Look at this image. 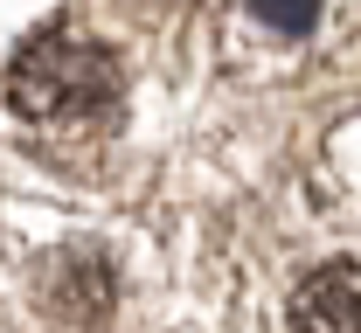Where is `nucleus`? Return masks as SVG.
I'll return each mask as SVG.
<instances>
[{"label": "nucleus", "mask_w": 361, "mask_h": 333, "mask_svg": "<svg viewBox=\"0 0 361 333\" xmlns=\"http://www.w3.org/2000/svg\"><path fill=\"white\" fill-rule=\"evenodd\" d=\"M292 333H361V264L334 257L292 291Z\"/></svg>", "instance_id": "f03ea898"}, {"label": "nucleus", "mask_w": 361, "mask_h": 333, "mask_svg": "<svg viewBox=\"0 0 361 333\" xmlns=\"http://www.w3.org/2000/svg\"><path fill=\"white\" fill-rule=\"evenodd\" d=\"M250 7L264 14L271 28H285V35H306V28L319 21V7H313V0H250Z\"/></svg>", "instance_id": "7ed1b4c3"}, {"label": "nucleus", "mask_w": 361, "mask_h": 333, "mask_svg": "<svg viewBox=\"0 0 361 333\" xmlns=\"http://www.w3.org/2000/svg\"><path fill=\"white\" fill-rule=\"evenodd\" d=\"M126 91L111 49L77 35H35L7 70V104L21 118H104Z\"/></svg>", "instance_id": "f257e3e1"}]
</instances>
